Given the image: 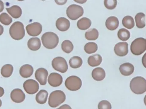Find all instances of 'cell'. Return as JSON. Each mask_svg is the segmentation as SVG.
Masks as SVG:
<instances>
[{"mask_svg":"<svg viewBox=\"0 0 146 109\" xmlns=\"http://www.w3.org/2000/svg\"><path fill=\"white\" fill-rule=\"evenodd\" d=\"M130 87L136 94L144 93L146 91V80L141 76L135 77L131 81Z\"/></svg>","mask_w":146,"mask_h":109,"instance_id":"6da1fadb","label":"cell"},{"mask_svg":"<svg viewBox=\"0 0 146 109\" xmlns=\"http://www.w3.org/2000/svg\"><path fill=\"white\" fill-rule=\"evenodd\" d=\"M42 42L44 47L48 49H53L58 46L59 37L58 35L53 32H46L41 37Z\"/></svg>","mask_w":146,"mask_h":109,"instance_id":"7a4b0ae2","label":"cell"},{"mask_svg":"<svg viewBox=\"0 0 146 109\" xmlns=\"http://www.w3.org/2000/svg\"><path fill=\"white\" fill-rule=\"evenodd\" d=\"M10 35L14 40H20L25 35V30L23 24L20 21L14 22L9 30Z\"/></svg>","mask_w":146,"mask_h":109,"instance_id":"3957f363","label":"cell"},{"mask_svg":"<svg viewBox=\"0 0 146 109\" xmlns=\"http://www.w3.org/2000/svg\"><path fill=\"white\" fill-rule=\"evenodd\" d=\"M66 95L61 90H55L52 92L48 98V104L52 108H55L64 102Z\"/></svg>","mask_w":146,"mask_h":109,"instance_id":"277c9868","label":"cell"},{"mask_svg":"<svg viewBox=\"0 0 146 109\" xmlns=\"http://www.w3.org/2000/svg\"><path fill=\"white\" fill-rule=\"evenodd\" d=\"M131 51L134 55H139L146 50V40L143 37H139L134 40L130 47Z\"/></svg>","mask_w":146,"mask_h":109,"instance_id":"5b68a950","label":"cell"},{"mask_svg":"<svg viewBox=\"0 0 146 109\" xmlns=\"http://www.w3.org/2000/svg\"><path fill=\"white\" fill-rule=\"evenodd\" d=\"M84 11L82 7L76 4H72L66 9V14L72 20H76L82 16Z\"/></svg>","mask_w":146,"mask_h":109,"instance_id":"8992f818","label":"cell"},{"mask_svg":"<svg viewBox=\"0 0 146 109\" xmlns=\"http://www.w3.org/2000/svg\"><path fill=\"white\" fill-rule=\"evenodd\" d=\"M65 85L69 90L72 91H77L81 88L82 81L77 76H71L66 80Z\"/></svg>","mask_w":146,"mask_h":109,"instance_id":"52a82bcc","label":"cell"},{"mask_svg":"<svg viewBox=\"0 0 146 109\" xmlns=\"http://www.w3.org/2000/svg\"><path fill=\"white\" fill-rule=\"evenodd\" d=\"M52 66L55 70L61 73H65L68 70V64L66 60L63 57L54 58L52 61Z\"/></svg>","mask_w":146,"mask_h":109,"instance_id":"ba28073f","label":"cell"},{"mask_svg":"<svg viewBox=\"0 0 146 109\" xmlns=\"http://www.w3.org/2000/svg\"><path fill=\"white\" fill-rule=\"evenodd\" d=\"M23 87L27 93L35 94L39 90V83L33 79H28L24 83Z\"/></svg>","mask_w":146,"mask_h":109,"instance_id":"9c48e42d","label":"cell"},{"mask_svg":"<svg viewBox=\"0 0 146 109\" xmlns=\"http://www.w3.org/2000/svg\"><path fill=\"white\" fill-rule=\"evenodd\" d=\"M28 34L31 36L35 37L40 35L42 31V26L38 22L29 24L26 26Z\"/></svg>","mask_w":146,"mask_h":109,"instance_id":"30bf717a","label":"cell"},{"mask_svg":"<svg viewBox=\"0 0 146 109\" xmlns=\"http://www.w3.org/2000/svg\"><path fill=\"white\" fill-rule=\"evenodd\" d=\"M48 75V72L46 69L40 68L36 71L35 76L36 79L41 85H45L46 84L47 78Z\"/></svg>","mask_w":146,"mask_h":109,"instance_id":"8fae6325","label":"cell"},{"mask_svg":"<svg viewBox=\"0 0 146 109\" xmlns=\"http://www.w3.org/2000/svg\"><path fill=\"white\" fill-rule=\"evenodd\" d=\"M114 51L118 56L120 57L125 56L129 52L128 43L126 42L118 43L114 47Z\"/></svg>","mask_w":146,"mask_h":109,"instance_id":"7c38bea8","label":"cell"},{"mask_svg":"<svg viewBox=\"0 0 146 109\" xmlns=\"http://www.w3.org/2000/svg\"><path fill=\"white\" fill-rule=\"evenodd\" d=\"M11 98L15 103H22L25 99V95L20 89H15L11 92Z\"/></svg>","mask_w":146,"mask_h":109,"instance_id":"4fadbf2b","label":"cell"},{"mask_svg":"<svg viewBox=\"0 0 146 109\" xmlns=\"http://www.w3.org/2000/svg\"><path fill=\"white\" fill-rule=\"evenodd\" d=\"M48 81L49 85L52 87H59L63 82V77L60 74L53 72L51 73L48 76Z\"/></svg>","mask_w":146,"mask_h":109,"instance_id":"5bb4252c","label":"cell"},{"mask_svg":"<svg viewBox=\"0 0 146 109\" xmlns=\"http://www.w3.org/2000/svg\"><path fill=\"white\" fill-rule=\"evenodd\" d=\"M56 26L59 30L64 32L67 31L70 28V21L66 18L61 17L57 19Z\"/></svg>","mask_w":146,"mask_h":109,"instance_id":"9a60e30c","label":"cell"},{"mask_svg":"<svg viewBox=\"0 0 146 109\" xmlns=\"http://www.w3.org/2000/svg\"><path fill=\"white\" fill-rule=\"evenodd\" d=\"M119 71L123 76H129L131 75L135 70L134 66L130 63H125L119 66Z\"/></svg>","mask_w":146,"mask_h":109,"instance_id":"2e32d148","label":"cell"},{"mask_svg":"<svg viewBox=\"0 0 146 109\" xmlns=\"http://www.w3.org/2000/svg\"><path fill=\"white\" fill-rule=\"evenodd\" d=\"M119 22L117 17L111 16L109 17L106 20V26L108 30L111 31L116 30L118 27Z\"/></svg>","mask_w":146,"mask_h":109,"instance_id":"e0dca14e","label":"cell"},{"mask_svg":"<svg viewBox=\"0 0 146 109\" xmlns=\"http://www.w3.org/2000/svg\"><path fill=\"white\" fill-rule=\"evenodd\" d=\"M34 72V68L29 64H25L21 66L19 73L22 77L28 78L32 76Z\"/></svg>","mask_w":146,"mask_h":109,"instance_id":"ac0fdd59","label":"cell"},{"mask_svg":"<svg viewBox=\"0 0 146 109\" xmlns=\"http://www.w3.org/2000/svg\"><path fill=\"white\" fill-rule=\"evenodd\" d=\"M92 76L96 81H101L106 77V72L103 68L97 67L93 70L92 72Z\"/></svg>","mask_w":146,"mask_h":109,"instance_id":"d6986e66","label":"cell"},{"mask_svg":"<svg viewBox=\"0 0 146 109\" xmlns=\"http://www.w3.org/2000/svg\"><path fill=\"white\" fill-rule=\"evenodd\" d=\"M41 46L40 40L38 37H31L28 42V46L32 51L39 50Z\"/></svg>","mask_w":146,"mask_h":109,"instance_id":"ffe728a7","label":"cell"},{"mask_svg":"<svg viewBox=\"0 0 146 109\" xmlns=\"http://www.w3.org/2000/svg\"><path fill=\"white\" fill-rule=\"evenodd\" d=\"M6 10L8 13L14 18H18L22 15V9L17 5H14L11 7L7 8Z\"/></svg>","mask_w":146,"mask_h":109,"instance_id":"44dd1931","label":"cell"},{"mask_svg":"<svg viewBox=\"0 0 146 109\" xmlns=\"http://www.w3.org/2000/svg\"><path fill=\"white\" fill-rule=\"evenodd\" d=\"M88 64L92 67L98 66L102 62V57L99 54H95L90 56L88 58Z\"/></svg>","mask_w":146,"mask_h":109,"instance_id":"7402d4cb","label":"cell"},{"mask_svg":"<svg viewBox=\"0 0 146 109\" xmlns=\"http://www.w3.org/2000/svg\"><path fill=\"white\" fill-rule=\"evenodd\" d=\"M48 97V93L45 89L40 90L36 96V100L38 104H43L46 102Z\"/></svg>","mask_w":146,"mask_h":109,"instance_id":"603a6c76","label":"cell"},{"mask_svg":"<svg viewBox=\"0 0 146 109\" xmlns=\"http://www.w3.org/2000/svg\"><path fill=\"white\" fill-rule=\"evenodd\" d=\"M91 24L90 19L87 18H83L78 20L77 25L78 29L84 30L90 27Z\"/></svg>","mask_w":146,"mask_h":109,"instance_id":"cb8c5ba5","label":"cell"},{"mask_svg":"<svg viewBox=\"0 0 146 109\" xmlns=\"http://www.w3.org/2000/svg\"><path fill=\"white\" fill-rule=\"evenodd\" d=\"M136 25L138 28L141 29L145 26V14L143 13H137L135 16Z\"/></svg>","mask_w":146,"mask_h":109,"instance_id":"d4e9b609","label":"cell"},{"mask_svg":"<svg viewBox=\"0 0 146 109\" xmlns=\"http://www.w3.org/2000/svg\"><path fill=\"white\" fill-rule=\"evenodd\" d=\"M69 63L72 68L77 69L79 68L82 64V59L79 56H73L70 59Z\"/></svg>","mask_w":146,"mask_h":109,"instance_id":"484cf974","label":"cell"},{"mask_svg":"<svg viewBox=\"0 0 146 109\" xmlns=\"http://www.w3.org/2000/svg\"><path fill=\"white\" fill-rule=\"evenodd\" d=\"M85 37L87 40L94 41L98 38L99 32L96 29L93 28L85 32Z\"/></svg>","mask_w":146,"mask_h":109,"instance_id":"4316f807","label":"cell"},{"mask_svg":"<svg viewBox=\"0 0 146 109\" xmlns=\"http://www.w3.org/2000/svg\"><path fill=\"white\" fill-rule=\"evenodd\" d=\"M13 71V67L11 64L5 65L1 69V75L4 77H9L11 76Z\"/></svg>","mask_w":146,"mask_h":109,"instance_id":"83f0119b","label":"cell"},{"mask_svg":"<svg viewBox=\"0 0 146 109\" xmlns=\"http://www.w3.org/2000/svg\"><path fill=\"white\" fill-rule=\"evenodd\" d=\"M123 26L128 29H131L135 26V22L131 16L127 15L124 17L122 20Z\"/></svg>","mask_w":146,"mask_h":109,"instance_id":"f1b7e54d","label":"cell"},{"mask_svg":"<svg viewBox=\"0 0 146 109\" xmlns=\"http://www.w3.org/2000/svg\"><path fill=\"white\" fill-rule=\"evenodd\" d=\"M118 37L122 41H126L130 37V32L125 28L120 29L118 32Z\"/></svg>","mask_w":146,"mask_h":109,"instance_id":"f546056e","label":"cell"},{"mask_svg":"<svg viewBox=\"0 0 146 109\" xmlns=\"http://www.w3.org/2000/svg\"><path fill=\"white\" fill-rule=\"evenodd\" d=\"M98 49L97 44L94 42H89L85 44L84 47V51L87 53L92 54L95 53Z\"/></svg>","mask_w":146,"mask_h":109,"instance_id":"4dcf8cb0","label":"cell"},{"mask_svg":"<svg viewBox=\"0 0 146 109\" xmlns=\"http://www.w3.org/2000/svg\"><path fill=\"white\" fill-rule=\"evenodd\" d=\"M61 47L64 52L66 53H70L73 50L74 46L71 41L65 40L61 44Z\"/></svg>","mask_w":146,"mask_h":109,"instance_id":"1f68e13d","label":"cell"},{"mask_svg":"<svg viewBox=\"0 0 146 109\" xmlns=\"http://www.w3.org/2000/svg\"><path fill=\"white\" fill-rule=\"evenodd\" d=\"M13 19L10 15L6 12L0 14V22L5 25H9L12 22Z\"/></svg>","mask_w":146,"mask_h":109,"instance_id":"d6a6232c","label":"cell"},{"mask_svg":"<svg viewBox=\"0 0 146 109\" xmlns=\"http://www.w3.org/2000/svg\"><path fill=\"white\" fill-rule=\"evenodd\" d=\"M117 1L116 0H105L104 5L108 9L112 10L114 9L117 7Z\"/></svg>","mask_w":146,"mask_h":109,"instance_id":"836d02e7","label":"cell"},{"mask_svg":"<svg viewBox=\"0 0 146 109\" xmlns=\"http://www.w3.org/2000/svg\"><path fill=\"white\" fill-rule=\"evenodd\" d=\"M98 109H111V103L106 100H102L99 103Z\"/></svg>","mask_w":146,"mask_h":109,"instance_id":"e575fe53","label":"cell"},{"mask_svg":"<svg viewBox=\"0 0 146 109\" xmlns=\"http://www.w3.org/2000/svg\"><path fill=\"white\" fill-rule=\"evenodd\" d=\"M57 109H72V108L70 106L65 104L61 106L60 107Z\"/></svg>","mask_w":146,"mask_h":109,"instance_id":"d590c367","label":"cell"},{"mask_svg":"<svg viewBox=\"0 0 146 109\" xmlns=\"http://www.w3.org/2000/svg\"><path fill=\"white\" fill-rule=\"evenodd\" d=\"M55 2L57 3V4H58L60 5H64L66 3L67 1H55Z\"/></svg>","mask_w":146,"mask_h":109,"instance_id":"8d00e7d4","label":"cell"},{"mask_svg":"<svg viewBox=\"0 0 146 109\" xmlns=\"http://www.w3.org/2000/svg\"><path fill=\"white\" fill-rule=\"evenodd\" d=\"M4 3L2 1H0V13L2 12L3 11L4 9Z\"/></svg>","mask_w":146,"mask_h":109,"instance_id":"74e56055","label":"cell"},{"mask_svg":"<svg viewBox=\"0 0 146 109\" xmlns=\"http://www.w3.org/2000/svg\"><path fill=\"white\" fill-rule=\"evenodd\" d=\"M5 94V90L2 87H0V97H2Z\"/></svg>","mask_w":146,"mask_h":109,"instance_id":"f35d334b","label":"cell"},{"mask_svg":"<svg viewBox=\"0 0 146 109\" xmlns=\"http://www.w3.org/2000/svg\"><path fill=\"white\" fill-rule=\"evenodd\" d=\"M4 29L3 26L2 25L0 24V35H1L3 34L4 32Z\"/></svg>","mask_w":146,"mask_h":109,"instance_id":"ab89813d","label":"cell"},{"mask_svg":"<svg viewBox=\"0 0 146 109\" xmlns=\"http://www.w3.org/2000/svg\"><path fill=\"white\" fill-rule=\"evenodd\" d=\"M146 54L145 53V54H144V56L142 58V63L144 67H146V66H145V65H146V64H145V62H146V60H145V56H146Z\"/></svg>","mask_w":146,"mask_h":109,"instance_id":"60d3db41","label":"cell"},{"mask_svg":"<svg viewBox=\"0 0 146 109\" xmlns=\"http://www.w3.org/2000/svg\"><path fill=\"white\" fill-rule=\"evenodd\" d=\"M74 1L76 2L80 3V4H83V3H85L86 1H83V0H82V1H81V0H79V1Z\"/></svg>","mask_w":146,"mask_h":109,"instance_id":"b9f144b4","label":"cell"},{"mask_svg":"<svg viewBox=\"0 0 146 109\" xmlns=\"http://www.w3.org/2000/svg\"><path fill=\"white\" fill-rule=\"evenodd\" d=\"M1 105H2V101L0 99V107H1Z\"/></svg>","mask_w":146,"mask_h":109,"instance_id":"7bdbcfd3","label":"cell"}]
</instances>
